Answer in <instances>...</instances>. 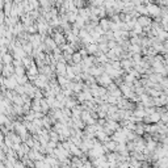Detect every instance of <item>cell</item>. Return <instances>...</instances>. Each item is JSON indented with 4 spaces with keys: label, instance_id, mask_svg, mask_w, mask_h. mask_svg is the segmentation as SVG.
Returning <instances> with one entry per match:
<instances>
[{
    "label": "cell",
    "instance_id": "cell-1",
    "mask_svg": "<svg viewBox=\"0 0 168 168\" xmlns=\"http://www.w3.org/2000/svg\"><path fill=\"white\" fill-rule=\"evenodd\" d=\"M112 82H113V80L110 79V78L105 74V72H104V74H101L100 76L96 78V84H100V86L104 87V88H106V87L109 86Z\"/></svg>",
    "mask_w": 168,
    "mask_h": 168
},
{
    "label": "cell",
    "instance_id": "cell-2",
    "mask_svg": "<svg viewBox=\"0 0 168 168\" xmlns=\"http://www.w3.org/2000/svg\"><path fill=\"white\" fill-rule=\"evenodd\" d=\"M137 22H138L142 28H147V27H150L151 25L152 18H151L150 16H139V17L137 18Z\"/></svg>",
    "mask_w": 168,
    "mask_h": 168
},
{
    "label": "cell",
    "instance_id": "cell-3",
    "mask_svg": "<svg viewBox=\"0 0 168 168\" xmlns=\"http://www.w3.org/2000/svg\"><path fill=\"white\" fill-rule=\"evenodd\" d=\"M110 24H112V21H110V18H100L99 20V27L101 28V29L104 30V32H106V30H110Z\"/></svg>",
    "mask_w": 168,
    "mask_h": 168
},
{
    "label": "cell",
    "instance_id": "cell-4",
    "mask_svg": "<svg viewBox=\"0 0 168 168\" xmlns=\"http://www.w3.org/2000/svg\"><path fill=\"white\" fill-rule=\"evenodd\" d=\"M0 61H1L3 65H11V63L13 62V56H12L11 53H5L0 56Z\"/></svg>",
    "mask_w": 168,
    "mask_h": 168
},
{
    "label": "cell",
    "instance_id": "cell-5",
    "mask_svg": "<svg viewBox=\"0 0 168 168\" xmlns=\"http://www.w3.org/2000/svg\"><path fill=\"white\" fill-rule=\"evenodd\" d=\"M106 162L108 163H116L118 159V156H120V154L118 152H106Z\"/></svg>",
    "mask_w": 168,
    "mask_h": 168
},
{
    "label": "cell",
    "instance_id": "cell-6",
    "mask_svg": "<svg viewBox=\"0 0 168 168\" xmlns=\"http://www.w3.org/2000/svg\"><path fill=\"white\" fill-rule=\"evenodd\" d=\"M56 82H58V84L61 86V88L63 89V88H66V87H67V84H68V82H70V80H68L66 76H56Z\"/></svg>",
    "mask_w": 168,
    "mask_h": 168
},
{
    "label": "cell",
    "instance_id": "cell-7",
    "mask_svg": "<svg viewBox=\"0 0 168 168\" xmlns=\"http://www.w3.org/2000/svg\"><path fill=\"white\" fill-rule=\"evenodd\" d=\"M82 55H80L78 51H75L72 55H71V62H72V65H78V63L82 62Z\"/></svg>",
    "mask_w": 168,
    "mask_h": 168
},
{
    "label": "cell",
    "instance_id": "cell-8",
    "mask_svg": "<svg viewBox=\"0 0 168 168\" xmlns=\"http://www.w3.org/2000/svg\"><path fill=\"white\" fill-rule=\"evenodd\" d=\"M25 72H27V70H25L24 66H17V67H15V75L21 76V75H25Z\"/></svg>",
    "mask_w": 168,
    "mask_h": 168
},
{
    "label": "cell",
    "instance_id": "cell-9",
    "mask_svg": "<svg viewBox=\"0 0 168 168\" xmlns=\"http://www.w3.org/2000/svg\"><path fill=\"white\" fill-rule=\"evenodd\" d=\"M167 121H168V114H167V112L160 113V122H163V124H167Z\"/></svg>",
    "mask_w": 168,
    "mask_h": 168
},
{
    "label": "cell",
    "instance_id": "cell-10",
    "mask_svg": "<svg viewBox=\"0 0 168 168\" xmlns=\"http://www.w3.org/2000/svg\"><path fill=\"white\" fill-rule=\"evenodd\" d=\"M13 168H27V167H25V164H24L21 160H16V162L13 163Z\"/></svg>",
    "mask_w": 168,
    "mask_h": 168
},
{
    "label": "cell",
    "instance_id": "cell-11",
    "mask_svg": "<svg viewBox=\"0 0 168 168\" xmlns=\"http://www.w3.org/2000/svg\"><path fill=\"white\" fill-rule=\"evenodd\" d=\"M117 165H118V168H129L130 167L129 162H118Z\"/></svg>",
    "mask_w": 168,
    "mask_h": 168
},
{
    "label": "cell",
    "instance_id": "cell-12",
    "mask_svg": "<svg viewBox=\"0 0 168 168\" xmlns=\"http://www.w3.org/2000/svg\"><path fill=\"white\" fill-rule=\"evenodd\" d=\"M129 168H137V167H131V165H130V167Z\"/></svg>",
    "mask_w": 168,
    "mask_h": 168
},
{
    "label": "cell",
    "instance_id": "cell-13",
    "mask_svg": "<svg viewBox=\"0 0 168 168\" xmlns=\"http://www.w3.org/2000/svg\"><path fill=\"white\" fill-rule=\"evenodd\" d=\"M92 168H97V167H92Z\"/></svg>",
    "mask_w": 168,
    "mask_h": 168
}]
</instances>
